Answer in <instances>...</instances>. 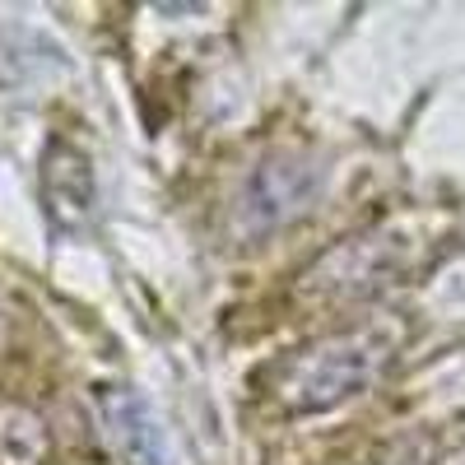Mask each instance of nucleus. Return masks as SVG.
Listing matches in <instances>:
<instances>
[{
	"instance_id": "obj_3",
	"label": "nucleus",
	"mask_w": 465,
	"mask_h": 465,
	"mask_svg": "<svg viewBox=\"0 0 465 465\" xmlns=\"http://www.w3.org/2000/svg\"><path fill=\"white\" fill-rule=\"evenodd\" d=\"M307 201H312V173L302 163H284V159L261 163V173L247 191V205L261 223H280V219L298 214Z\"/></svg>"
},
{
	"instance_id": "obj_2",
	"label": "nucleus",
	"mask_w": 465,
	"mask_h": 465,
	"mask_svg": "<svg viewBox=\"0 0 465 465\" xmlns=\"http://www.w3.org/2000/svg\"><path fill=\"white\" fill-rule=\"evenodd\" d=\"M107 429H112L116 451L131 465H168L163 429L135 391H107Z\"/></svg>"
},
{
	"instance_id": "obj_1",
	"label": "nucleus",
	"mask_w": 465,
	"mask_h": 465,
	"mask_svg": "<svg viewBox=\"0 0 465 465\" xmlns=\"http://www.w3.org/2000/svg\"><path fill=\"white\" fill-rule=\"evenodd\" d=\"M386 368V340L372 331H340L317 344L298 349V354L280 368L275 396L293 414H322L340 401L363 396Z\"/></svg>"
}]
</instances>
